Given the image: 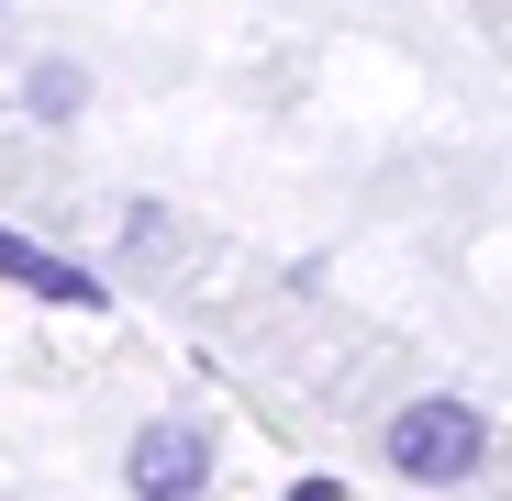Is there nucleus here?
<instances>
[{
	"label": "nucleus",
	"instance_id": "f257e3e1",
	"mask_svg": "<svg viewBox=\"0 0 512 501\" xmlns=\"http://www.w3.org/2000/svg\"><path fill=\"white\" fill-rule=\"evenodd\" d=\"M379 446H390V468H401V479H423V490H457V479H479V468H490V424H479L457 390L401 401Z\"/></svg>",
	"mask_w": 512,
	"mask_h": 501
},
{
	"label": "nucleus",
	"instance_id": "f03ea898",
	"mask_svg": "<svg viewBox=\"0 0 512 501\" xmlns=\"http://www.w3.org/2000/svg\"><path fill=\"white\" fill-rule=\"evenodd\" d=\"M123 479H134V501H201L212 490V435L179 424V412H156V424H134V446H123Z\"/></svg>",
	"mask_w": 512,
	"mask_h": 501
},
{
	"label": "nucleus",
	"instance_id": "7ed1b4c3",
	"mask_svg": "<svg viewBox=\"0 0 512 501\" xmlns=\"http://www.w3.org/2000/svg\"><path fill=\"white\" fill-rule=\"evenodd\" d=\"M0 279H23L34 301H78V312H101V301H112L101 279H78V268H56L45 245H23V234H0Z\"/></svg>",
	"mask_w": 512,
	"mask_h": 501
},
{
	"label": "nucleus",
	"instance_id": "20e7f679",
	"mask_svg": "<svg viewBox=\"0 0 512 501\" xmlns=\"http://www.w3.org/2000/svg\"><path fill=\"white\" fill-rule=\"evenodd\" d=\"M23 112H34V123H78V112H90V67L45 56V67L23 78Z\"/></svg>",
	"mask_w": 512,
	"mask_h": 501
},
{
	"label": "nucleus",
	"instance_id": "39448f33",
	"mask_svg": "<svg viewBox=\"0 0 512 501\" xmlns=\"http://www.w3.org/2000/svg\"><path fill=\"white\" fill-rule=\"evenodd\" d=\"M0 12H12V0H0Z\"/></svg>",
	"mask_w": 512,
	"mask_h": 501
}]
</instances>
